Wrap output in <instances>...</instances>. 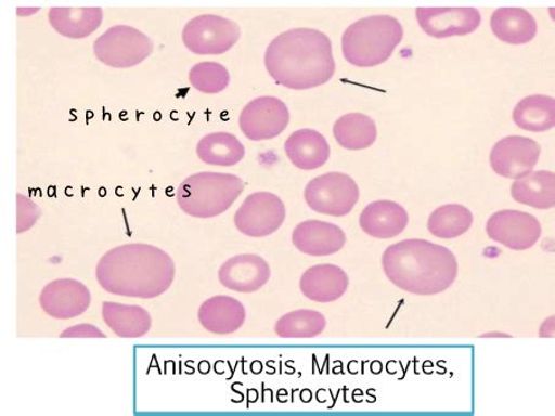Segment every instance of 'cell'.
<instances>
[{
    "mask_svg": "<svg viewBox=\"0 0 555 416\" xmlns=\"http://www.w3.org/2000/svg\"><path fill=\"white\" fill-rule=\"evenodd\" d=\"M422 30L436 39L473 34L481 25V13L475 8H418Z\"/></svg>",
    "mask_w": 555,
    "mask_h": 416,
    "instance_id": "obj_14",
    "label": "cell"
},
{
    "mask_svg": "<svg viewBox=\"0 0 555 416\" xmlns=\"http://www.w3.org/2000/svg\"><path fill=\"white\" fill-rule=\"evenodd\" d=\"M196 155L206 165L232 167L241 162L246 155V148L237 136L220 131L204 136L197 143Z\"/></svg>",
    "mask_w": 555,
    "mask_h": 416,
    "instance_id": "obj_25",
    "label": "cell"
},
{
    "mask_svg": "<svg viewBox=\"0 0 555 416\" xmlns=\"http://www.w3.org/2000/svg\"><path fill=\"white\" fill-rule=\"evenodd\" d=\"M266 66L281 87L297 91L322 87L336 69L332 41L314 28H294L269 44Z\"/></svg>",
    "mask_w": 555,
    "mask_h": 416,
    "instance_id": "obj_2",
    "label": "cell"
},
{
    "mask_svg": "<svg viewBox=\"0 0 555 416\" xmlns=\"http://www.w3.org/2000/svg\"><path fill=\"white\" fill-rule=\"evenodd\" d=\"M474 214L463 205H446L429 217L428 231L440 239H455L472 229Z\"/></svg>",
    "mask_w": 555,
    "mask_h": 416,
    "instance_id": "obj_28",
    "label": "cell"
},
{
    "mask_svg": "<svg viewBox=\"0 0 555 416\" xmlns=\"http://www.w3.org/2000/svg\"><path fill=\"white\" fill-rule=\"evenodd\" d=\"M493 34L509 44L529 43L538 34L534 17L521 8H501L491 17Z\"/></svg>",
    "mask_w": 555,
    "mask_h": 416,
    "instance_id": "obj_23",
    "label": "cell"
},
{
    "mask_svg": "<svg viewBox=\"0 0 555 416\" xmlns=\"http://www.w3.org/2000/svg\"><path fill=\"white\" fill-rule=\"evenodd\" d=\"M541 146L524 136H507L498 141L491 153V166L498 176L520 179L538 166Z\"/></svg>",
    "mask_w": 555,
    "mask_h": 416,
    "instance_id": "obj_12",
    "label": "cell"
},
{
    "mask_svg": "<svg viewBox=\"0 0 555 416\" xmlns=\"http://www.w3.org/2000/svg\"><path fill=\"white\" fill-rule=\"evenodd\" d=\"M271 276L269 263L256 253H243L225 261L219 271L224 288L237 292L258 291Z\"/></svg>",
    "mask_w": 555,
    "mask_h": 416,
    "instance_id": "obj_15",
    "label": "cell"
},
{
    "mask_svg": "<svg viewBox=\"0 0 555 416\" xmlns=\"http://www.w3.org/2000/svg\"><path fill=\"white\" fill-rule=\"evenodd\" d=\"M91 292L80 281L55 280L41 291L40 306L47 315L56 320H72L90 308Z\"/></svg>",
    "mask_w": 555,
    "mask_h": 416,
    "instance_id": "obj_13",
    "label": "cell"
},
{
    "mask_svg": "<svg viewBox=\"0 0 555 416\" xmlns=\"http://www.w3.org/2000/svg\"><path fill=\"white\" fill-rule=\"evenodd\" d=\"M197 317L208 333L229 336L237 333L246 323L247 311L240 300L228 296H218L203 302Z\"/></svg>",
    "mask_w": 555,
    "mask_h": 416,
    "instance_id": "obj_17",
    "label": "cell"
},
{
    "mask_svg": "<svg viewBox=\"0 0 555 416\" xmlns=\"http://www.w3.org/2000/svg\"><path fill=\"white\" fill-rule=\"evenodd\" d=\"M285 153L292 165L302 170L323 167L331 157V146L320 132L312 129L297 130L285 143Z\"/></svg>",
    "mask_w": 555,
    "mask_h": 416,
    "instance_id": "obj_20",
    "label": "cell"
},
{
    "mask_svg": "<svg viewBox=\"0 0 555 416\" xmlns=\"http://www.w3.org/2000/svg\"><path fill=\"white\" fill-rule=\"evenodd\" d=\"M409 224V213L393 202L380 200L366 206L360 217L364 233L376 239H392Z\"/></svg>",
    "mask_w": 555,
    "mask_h": 416,
    "instance_id": "obj_19",
    "label": "cell"
},
{
    "mask_svg": "<svg viewBox=\"0 0 555 416\" xmlns=\"http://www.w3.org/2000/svg\"><path fill=\"white\" fill-rule=\"evenodd\" d=\"M486 231L492 240L515 251L531 249L541 238L542 226L534 216L521 211L504 210L488 220Z\"/></svg>",
    "mask_w": 555,
    "mask_h": 416,
    "instance_id": "obj_11",
    "label": "cell"
},
{
    "mask_svg": "<svg viewBox=\"0 0 555 416\" xmlns=\"http://www.w3.org/2000/svg\"><path fill=\"white\" fill-rule=\"evenodd\" d=\"M288 122L289 110L286 104L272 96L250 101L240 117V128L251 141L275 139L286 130Z\"/></svg>",
    "mask_w": 555,
    "mask_h": 416,
    "instance_id": "obj_10",
    "label": "cell"
},
{
    "mask_svg": "<svg viewBox=\"0 0 555 416\" xmlns=\"http://www.w3.org/2000/svg\"><path fill=\"white\" fill-rule=\"evenodd\" d=\"M192 87L206 94L220 93L228 89L231 77L220 63L203 62L195 64L190 73Z\"/></svg>",
    "mask_w": 555,
    "mask_h": 416,
    "instance_id": "obj_30",
    "label": "cell"
},
{
    "mask_svg": "<svg viewBox=\"0 0 555 416\" xmlns=\"http://www.w3.org/2000/svg\"><path fill=\"white\" fill-rule=\"evenodd\" d=\"M176 266L164 250L149 244H126L100 259L96 278L103 290L118 297L154 299L171 288Z\"/></svg>",
    "mask_w": 555,
    "mask_h": 416,
    "instance_id": "obj_1",
    "label": "cell"
},
{
    "mask_svg": "<svg viewBox=\"0 0 555 416\" xmlns=\"http://www.w3.org/2000/svg\"><path fill=\"white\" fill-rule=\"evenodd\" d=\"M403 28L398 18L373 15L361 18L343 36L345 60L359 68H372L387 62L402 41Z\"/></svg>",
    "mask_w": 555,
    "mask_h": 416,
    "instance_id": "obj_4",
    "label": "cell"
},
{
    "mask_svg": "<svg viewBox=\"0 0 555 416\" xmlns=\"http://www.w3.org/2000/svg\"><path fill=\"white\" fill-rule=\"evenodd\" d=\"M244 182L234 174L203 172L184 179L177 191V203L194 219H214L237 202Z\"/></svg>",
    "mask_w": 555,
    "mask_h": 416,
    "instance_id": "obj_5",
    "label": "cell"
},
{
    "mask_svg": "<svg viewBox=\"0 0 555 416\" xmlns=\"http://www.w3.org/2000/svg\"><path fill=\"white\" fill-rule=\"evenodd\" d=\"M512 196L516 203L550 210L555 206V174L548 170L531 172L512 185Z\"/></svg>",
    "mask_w": 555,
    "mask_h": 416,
    "instance_id": "obj_24",
    "label": "cell"
},
{
    "mask_svg": "<svg viewBox=\"0 0 555 416\" xmlns=\"http://www.w3.org/2000/svg\"><path fill=\"white\" fill-rule=\"evenodd\" d=\"M350 285L347 273L335 264H317L304 273L299 287L304 296L315 302H333L345 296Z\"/></svg>",
    "mask_w": 555,
    "mask_h": 416,
    "instance_id": "obj_18",
    "label": "cell"
},
{
    "mask_svg": "<svg viewBox=\"0 0 555 416\" xmlns=\"http://www.w3.org/2000/svg\"><path fill=\"white\" fill-rule=\"evenodd\" d=\"M105 324L120 338H140L152 329L153 318L149 311L138 306L105 301L102 306Z\"/></svg>",
    "mask_w": 555,
    "mask_h": 416,
    "instance_id": "obj_21",
    "label": "cell"
},
{
    "mask_svg": "<svg viewBox=\"0 0 555 416\" xmlns=\"http://www.w3.org/2000/svg\"><path fill=\"white\" fill-rule=\"evenodd\" d=\"M100 328L89 324L69 327L63 330L61 338H106Z\"/></svg>",
    "mask_w": 555,
    "mask_h": 416,
    "instance_id": "obj_32",
    "label": "cell"
},
{
    "mask_svg": "<svg viewBox=\"0 0 555 416\" xmlns=\"http://www.w3.org/2000/svg\"><path fill=\"white\" fill-rule=\"evenodd\" d=\"M49 21L56 32L80 40L95 32L103 21L101 8H52Z\"/></svg>",
    "mask_w": 555,
    "mask_h": 416,
    "instance_id": "obj_22",
    "label": "cell"
},
{
    "mask_svg": "<svg viewBox=\"0 0 555 416\" xmlns=\"http://www.w3.org/2000/svg\"><path fill=\"white\" fill-rule=\"evenodd\" d=\"M326 320L315 310H296L282 316L275 333L281 338H314L324 333Z\"/></svg>",
    "mask_w": 555,
    "mask_h": 416,
    "instance_id": "obj_29",
    "label": "cell"
},
{
    "mask_svg": "<svg viewBox=\"0 0 555 416\" xmlns=\"http://www.w3.org/2000/svg\"><path fill=\"white\" fill-rule=\"evenodd\" d=\"M292 243L309 257H328L345 247L346 234L336 224L309 220L296 226L292 233Z\"/></svg>",
    "mask_w": 555,
    "mask_h": 416,
    "instance_id": "obj_16",
    "label": "cell"
},
{
    "mask_svg": "<svg viewBox=\"0 0 555 416\" xmlns=\"http://www.w3.org/2000/svg\"><path fill=\"white\" fill-rule=\"evenodd\" d=\"M334 136L341 147L359 151L375 143L378 130L371 117L362 113H350L335 122Z\"/></svg>",
    "mask_w": 555,
    "mask_h": 416,
    "instance_id": "obj_26",
    "label": "cell"
},
{
    "mask_svg": "<svg viewBox=\"0 0 555 416\" xmlns=\"http://www.w3.org/2000/svg\"><path fill=\"white\" fill-rule=\"evenodd\" d=\"M305 198L314 212L344 217L359 203L360 188L350 176L333 172L309 182Z\"/></svg>",
    "mask_w": 555,
    "mask_h": 416,
    "instance_id": "obj_7",
    "label": "cell"
},
{
    "mask_svg": "<svg viewBox=\"0 0 555 416\" xmlns=\"http://www.w3.org/2000/svg\"><path fill=\"white\" fill-rule=\"evenodd\" d=\"M513 118L524 130L542 132L555 126V100L544 94H533L517 103Z\"/></svg>",
    "mask_w": 555,
    "mask_h": 416,
    "instance_id": "obj_27",
    "label": "cell"
},
{
    "mask_svg": "<svg viewBox=\"0 0 555 416\" xmlns=\"http://www.w3.org/2000/svg\"><path fill=\"white\" fill-rule=\"evenodd\" d=\"M184 46L197 55H220L229 52L241 39L240 26L219 15H201L183 28Z\"/></svg>",
    "mask_w": 555,
    "mask_h": 416,
    "instance_id": "obj_8",
    "label": "cell"
},
{
    "mask_svg": "<svg viewBox=\"0 0 555 416\" xmlns=\"http://www.w3.org/2000/svg\"><path fill=\"white\" fill-rule=\"evenodd\" d=\"M383 270L393 286L411 295H439L457 277L455 255L441 245L408 239L391 245L383 253Z\"/></svg>",
    "mask_w": 555,
    "mask_h": 416,
    "instance_id": "obj_3",
    "label": "cell"
},
{
    "mask_svg": "<svg viewBox=\"0 0 555 416\" xmlns=\"http://www.w3.org/2000/svg\"><path fill=\"white\" fill-rule=\"evenodd\" d=\"M96 58L116 69L133 68L154 52V43L137 28L118 25L99 37L93 44Z\"/></svg>",
    "mask_w": 555,
    "mask_h": 416,
    "instance_id": "obj_6",
    "label": "cell"
},
{
    "mask_svg": "<svg viewBox=\"0 0 555 416\" xmlns=\"http://www.w3.org/2000/svg\"><path fill=\"white\" fill-rule=\"evenodd\" d=\"M17 233H23L31 230L33 226L39 221L41 216L40 207L37 206L30 198L22 194H17Z\"/></svg>",
    "mask_w": 555,
    "mask_h": 416,
    "instance_id": "obj_31",
    "label": "cell"
},
{
    "mask_svg": "<svg viewBox=\"0 0 555 416\" xmlns=\"http://www.w3.org/2000/svg\"><path fill=\"white\" fill-rule=\"evenodd\" d=\"M286 219V207L272 193L259 192L249 195L234 214V225L249 238H266L281 229Z\"/></svg>",
    "mask_w": 555,
    "mask_h": 416,
    "instance_id": "obj_9",
    "label": "cell"
}]
</instances>
